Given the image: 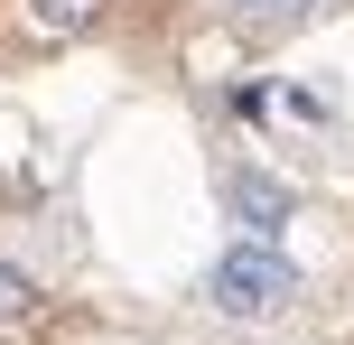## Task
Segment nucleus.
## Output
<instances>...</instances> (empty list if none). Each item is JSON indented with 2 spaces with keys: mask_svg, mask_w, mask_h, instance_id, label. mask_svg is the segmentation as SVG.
Here are the masks:
<instances>
[{
  "mask_svg": "<svg viewBox=\"0 0 354 345\" xmlns=\"http://www.w3.org/2000/svg\"><path fill=\"white\" fill-rule=\"evenodd\" d=\"M289 205H299V196H289V178H261V168H224V215L243 224L252 243H261V234H280V224H289Z\"/></svg>",
  "mask_w": 354,
  "mask_h": 345,
  "instance_id": "obj_2",
  "label": "nucleus"
},
{
  "mask_svg": "<svg viewBox=\"0 0 354 345\" xmlns=\"http://www.w3.org/2000/svg\"><path fill=\"white\" fill-rule=\"evenodd\" d=\"M205 299H214L224 317H280L289 299H299V261L243 234V243H233V252L205 271Z\"/></svg>",
  "mask_w": 354,
  "mask_h": 345,
  "instance_id": "obj_1",
  "label": "nucleus"
},
{
  "mask_svg": "<svg viewBox=\"0 0 354 345\" xmlns=\"http://www.w3.org/2000/svg\"><path fill=\"white\" fill-rule=\"evenodd\" d=\"M233 10H261V19H299L308 0H233Z\"/></svg>",
  "mask_w": 354,
  "mask_h": 345,
  "instance_id": "obj_5",
  "label": "nucleus"
},
{
  "mask_svg": "<svg viewBox=\"0 0 354 345\" xmlns=\"http://www.w3.org/2000/svg\"><path fill=\"white\" fill-rule=\"evenodd\" d=\"M28 317H37V280L0 261V327H28Z\"/></svg>",
  "mask_w": 354,
  "mask_h": 345,
  "instance_id": "obj_4",
  "label": "nucleus"
},
{
  "mask_svg": "<svg viewBox=\"0 0 354 345\" xmlns=\"http://www.w3.org/2000/svg\"><path fill=\"white\" fill-rule=\"evenodd\" d=\"M28 28L37 37H93L103 28V0H28Z\"/></svg>",
  "mask_w": 354,
  "mask_h": 345,
  "instance_id": "obj_3",
  "label": "nucleus"
}]
</instances>
